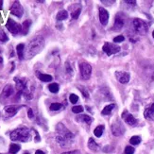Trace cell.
<instances>
[{
  "label": "cell",
  "instance_id": "cell-1",
  "mask_svg": "<svg viewBox=\"0 0 154 154\" xmlns=\"http://www.w3.org/2000/svg\"><path fill=\"white\" fill-rule=\"evenodd\" d=\"M56 131H57L56 141L63 148L65 147L67 144H69L73 140V138H74L73 133L66 127H64V125H63L62 123H59L57 125Z\"/></svg>",
  "mask_w": 154,
  "mask_h": 154
},
{
  "label": "cell",
  "instance_id": "cell-2",
  "mask_svg": "<svg viewBox=\"0 0 154 154\" xmlns=\"http://www.w3.org/2000/svg\"><path fill=\"white\" fill-rule=\"evenodd\" d=\"M44 46V39L42 36H36L27 44V48L26 51V55L27 58H32L35 55L40 53Z\"/></svg>",
  "mask_w": 154,
  "mask_h": 154
},
{
  "label": "cell",
  "instance_id": "cell-3",
  "mask_svg": "<svg viewBox=\"0 0 154 154\" xmlns=\"http://www.w3.org/2000/svg\"><path fill=\"white\" fill-rule=\"evenodd\" d=\"M11 139L13 141H20V142H27L30 139L31 134L30 129L27 127H20L14 129L10 134Z\"/></svg>",
  "mask_w": 154,
  "mask_h": 154
},
{
  "label": "cell",
  "instance_id": "cell-4",
  "mask_svg": "<svg viewBox=\"0 0 154 154\" xmlns=\"http://www.w3.org/2000/svg\"><path fill=\"white\" fill-rule=\"evenodd\" d=\"M132 25H133V28H134V30L138 34H140V35L147 34V32L148 30V24L144 21V20L139 19V18L133 19Z\"/></svg>",
  "mask_w": 154,
  "mask_h": 154
},
{
  "label": "cell",
  "instance_id": "cell-5",
  "mask_svg": "<svg viewBox=\"0 0 154 154\" xmlns=\"http://www.w3.org/2000/svg\"><path fill=\"white\" fill-rule=\"evenodd\" d=\"M6 27L7 30H9L11 33H13V35H16L22 32V26L19 25L18 23H16L14 20H13L11 18L8 19V21L6 23Z\"/></svg>",
  "mask_w": 154,
  "mask_h": 154
},
{
  "label": "cell",
  "instance_id": "cell-6",
  "mask_svg": "<svg viewBox=\"0 0 154 154\" xmlns=\"http://www.w3.org/2000/svg\"><path fill=\"white\" fill-rule=\"evenodd\" d=\"M79 72H80V76H82V79L87 80L90 79V77H91L92 66L89 63H82L79 64Z\"/></svg>",
  "mask_w": 154,
  "mask_h": 154
},
{
  "label": "cell",
  "instance_id": "cell-7",
  "mask_svg": "<svg viewBox=\"0 0 154 154\" xmlns=\"http://www.w3.org/2000/svg\"><path fill=\"white\" fill-rule=\"evenodd\" d=\"M111 128H112L113 134L115 136H121V135H123L125 132V127H124V125L121 123L120 120L116 119L115 122H113Z\"/></svg>",
  "mask_w": 154,
  "mask_h": 154
},
{
  "label": "cell",
  "instance_id": "cell-8",
  "mask_svg": "<svg viewBox=\"0 0 154 154\" xmlns=\"http://www.w3.org/2000/svg\"><path fill=\"white\" fill-rule=\"evenodd\" d=\"M102 50H103L108 56H111V55L118 53V52L120 51V47H119L118 46H116L115 44L106 42V43L104 44L103 47H102Z\"/></svg>",
  "mask_w": 154,
  "mask_h": 154
},
{
  "label": "cell",
  "instance_id": "cell-9",
  "mask_svg": "<svg viewBox=\"0 0 154 154\" xmlns=\"http://www.w3.org/2000/svg\"><path fill=\"white\" fill-rule=\"evenodd\" d=\"M10 11H11V14L16 16V17H18V18H21L23 16V13H24L23 7L21 4H20V2H18V1H14L13 4H11Z\"/></svg>",
  "mask_w": 154,
  "mask_h": 154
},
{
  "label": "cell",
  "instance_id": "cell-10",
  "mask_svg": "<svg viewBox=\"0 0 154 154\" xmlns=\"http://www.w3.org/2000/svg\"><path fill=\"white\" fill-rule=\"evenodd\" d=\"M125 25V16L123 13H117L115 19V24H113V30L118 31L120 30H122L123 27Z\"/></svg>",
  "mask_w": 154,
  "mask_h": 154
},
{
  "label": "cell",
  "instance_id": "cell-11",
  "mask_svg": "<svg viewBox=\"0 0 154 154\" xmlns=\"http://www.w3.org/2000/svg\"><path fill=\"white\" fill-rule=\"evenodd\" d=\"M13 87L11 86V84H8V85H6L5 87H4V89H3V91H2V93H1V96H0V100L3 101L4 100H6V99H8L9 98H11V96L13 95Z\"/></svg>",
  "mask_w": 154,
  "mask_h": 154
},
{
  "label": "cell",
  "instance_id": "cell-12",
  "mask_svg": "<svg viewBox=\"0 0 154 154\" xmlns=\"http://www.w3.org/2000/svg\"><path fill=\"white\" fill-rule=\"evenodd\" d=\"M115 77H116V79L122 84L128 83L129 82V78H131V76H129V73L124 72V71H116Z\"/></svg>",
  "mask_w": 154,
  "mask_h": 154
},
{
  "label": "cell",
  "instance_id": "cell-13",
  "mask_svg": "<svg viewBox=\"0 0 154 154\" xmlns=\"http://www.w3.org/2000/svg\"><path fill=\"white\" fill-rule=\"evenodd\" d=\"M122 118L124 119V121L126 122L129 126H135L137 124V120L135 119V117L132 115H131L127 110L124 111L122 113Z\"/></svg>",
  "mask_w": 154,
  "mask_h": 154
},
{
  "label": "cell",
  "instance_id": "cell-14",
  "mask_svg": "<svg viewBox=\"0 0 154 154\" xmlns=\"http://www.w3.org/2000/svg\"><path fill=\"white\" fill-rule=\"evenodd\" d=\"M99 21L103 26H106L109 21V13L102 7L99 8Z\"/></svg>",
  "mask_w": 154,
  "mask_h": 154
},
{
  "label": "cell",
  "instance_id": "cell-15",
  "mask_svg": "<svg viewBox=\"0 0 154 154\" xmlns=\"http://www.w3.org/2000/svg\"><path fill=\"white\" fill-rule=\"evenodd\" d=\"M14 82L16 84V88H17V91L22 93L25 92L27 89V80L25 79H20L18 78H14Z\"/></svg>",
  "mask_w": 154,
  "mask_h": 154
},
{
  "label": "cell",
  "instance_id": "cell-16",
  "mask_svg": "<svg viewBox=\"0 0 154 154\" xmlns=\"http://www.w3.org/2000/svg\"><path fill=\"white\" fill-rule=\"evenodd\" d=\"M20 109L19 106H15V105H8V106H5L4 108V112L6 113V115L8 117H11L16 115V113L18 112V110Z\"/></svg>",
  "mask_w": 154,
  "mask_h": 154
},
{
  "label": "cell",
  "instance_id": "cell-17",
  "mask_svg": "<svg viewBox=\"0 0 154 154\" xmlns=\"http://www.w3.org/2000/svg\"><path fill=\"white\" fill-rule=\"evenodd\" d=\"M36 76H37V78L42 80L44 82H51L53 78H52V76L50 75H47V74H43V73H40L39 71L36 72Z\"/></svg>",
  "mask_w": 154,
  "mask_h": 154
},
{
  "label": "cell",
  "instance_id": "cell-18",
  "mask_svg": "<svg viewBox=\"0 0 154 154\" xmlns=\"http://www.w3.org/2000/svg\"><path fill=\"white\" fill-rule=\"evenodd\" d=\"M144 116L147 119H151L154 116V102L150 107L147 108L144 112Z\"/></svg>",
  "mask_w": 154,
  "mask_h": 154
},
{
  "label": "cell",
  "instance_id": "cell-19",
  "mask_svg": "<svg viewBox=\"0 0 154 154\" xmlns=\"http://www.w3.org/2000/svg\"><path fill=\"white\" fill-rule=\"evenodd\" d=\"M88 148L89 149H91L92 151H98L99 150V146L98 143H96V141L93 139V138H90L88 141Z\"/></svg>",
  "mask_w": 154,
  "mask_h": 154
},
{
  "label": "cell",
  "instance_id": "cell-20",
  "mask_svg": "<svg viewBox=\"0 0 154 154\" xmlns=\"http://www.w3.org/2000/svg\"><path fill=\"white\" fill-rule=\"evenodd\" d=\"M115 104H113V103L107 105V106H105V107L103 108V110L101 111V115H110V113L113 112V109H115Z\"/></svg>",
  "mask_w": 154,
  "mask_h": 154
},
{
  "label": "cell",
  "instance_id": "cell-21",
  "mask_svg": "<svg viewBox=\"0 0 154 154\" xmlns=\"http://www.w3.org/2000/svg\"><path fill=\"white\" fill-rule=\"evenodd\" d=\"M16 52H17V55L19 57L20 60L24 59V52H25V44H19L17 46H16Z\"/></svg>",
  "mask_w": 154,
  "mask_h": 154
},
{
  "label": "cell",
  "instance_id": "cell-22",
  "mask_svg": "<svg viewBox=\"0 0 154 154\" xmlns=\"http://www.w3.org/2000/svg\"><path fill=\"white\" fill-rule=\"evenodd\" d=\"M78 120L80 121V122H84V123H86L87 125H90L92 123V117L90 115H79L78 116Z\"/></svg>",
  "mask_w": 154,
  "mask_h": 154
},
{
  "label": "cell",
  "instance_id": "cell-23",
  "mask_svg": "<svg viewBox=\"0 0 154 154\" xmlns=\"http://www.w3.org/2000/svg\"><path fill=\"white\" fill-rule=\"evenodd\" d=\"M67 17H68V13L66 11H60L59 13H58V14H57V16H56V18H57V20L58 21H63V20H65V19H67Z\"/></svg>",
  "mask_w": 154,
  "mask_h": 154
},
{
  "label": "cell",
  "instance_id": "cell-24",
  "mask_svg": "<svg viewBox=\"0 0 154 154\" xmlns=\"http://www.w3.org/2000/svg\"><path fill=\"white\" fill-rule=\"evenodd\" d=\"M30 26H31V21H30V20H26V21L23 23V25H22V33L24 35L27 33V31H28V30H30Z\"/></svg>",
  "mask_w": 154,
  "mask_h": 154
},
{
  "label": "cell",
  "instance_id": "cell-25",
  "mask_svg": "<svg viewBox=\"0 0 154 154\" xmlns=\"http://www.w3.org/2000/svg\"><path fill=\"white\" fill-rule=\"evenodd\" d=\"M104 129H105L104 125H98V126L95 129V131H94V134H95L96 137H101V135L103 134Z\"/></svg>",
  "mask_w": 154,
  "mask_h": 154
},
{
  "label": "cell",
  "instance_id": "cell-26",
  "mask_svg": "<svg viewBox=\"0 0 154 154\" xmlns=\"http://www.w3.org/2000/svg\"><path fill=\"white\" fill-rule=\"evenodd\" d=\"M80 13H82V7H79L78 9H76L72 11V13H71V17L73 20H76V19H78L79 18V16L80 14Z\"/></svg>",
  "mask_w": 154,
  "mask_h": 154
},
{
  "label": "cell",
  "instance_id": "cell-27",
  "mask_svg": "<svg viewBox=\"0 0 154 154\" xmlns=\"http://www.w3.org/2000/svg\"><path fill=\"white\" fill-rule=\"evenodd\" d=\"M20 150V146L17 144H11L10 146V153L11 154H16Z\"/></svg>",
  "mask_w": 154,
  "mask_h": 154
},
{
  "label": "cell",
  "instance_id": "cell-28",
  "mask_svg": "<svg viewBox=\"0 0 154 154\" xmlns=\"http://www.w3.org/2000/svg\"><path fill=\"white\" fill-rule=\"evenodd\" d=\"M48 89H49V91L51 92V93H58L59 92V89H60V87H59V84L58 83H51L49 86H48Z\"/></svg>",
  "mask_w": 154,
  "mask_h": 154
},
{
  "label": "cell",
  "instance_id": "cell-29",
  "mask_svg": "<svg viewBox=\"0 0 154 154\" xmlns=\"http://www.w3.org/2000/svg\"><path fill=\"white\" fill-rule=\"evenodd\" d=\"M8 41H9V37H8L7 34L2 30H0V42H1V43H6Z\"/></svg>",
  "mask_w": 154,
  "mask_h": 154
},
{
  "label": "cell",
  "instance_id": "cell-30",
  "mask_svg": "<svg viewBox=\"0 0 154 154\" xmlns=\"http://www.w3.org/2000/svg\"><path fill=\"white\" fill-rule=\"evenodd\" d=\"M141 142V137L140 136H132L131 140H129V143H131V145H138L140 144Z\"/></svg>",
  "mask_w": 154,
  "mask_h": 154
},
{
  "label": "cell",
  "instance_id": "cell-31",
  "mask_svg": "<svg viewBox=\"0 0 154 154\" xmlns=\"http://www.w3.org/2000/svg\"><path fill=\"white\" fill-rule=\"evenodd\" d=\"M62 107H63V105L60 104V103L54 102V103H51V105H50V110L51 111H58V110H60V109H62Z\"/></svg>",
  "mask_w": 154,
  "mask_h": 154
},
{
  "label": "cell",
  "instance_id": "cell-32",
  "mask_svg": "<svg viewBox=\"0 0 154 154\" xmlns=\"http://www.w3.org/2000/svg\"><path fill=\"white\" fill-rule=\"evenodd\" d=\"M72 112L74 113H80L83 112V107L79 105V106H74L72 108Z\"/></svg>",
  "mask_w": 154,
  "mask_h": 154
},
{
  "label": "cell",
  "instance_id": "cell-33",
  "mask_svg": "<svg viewBox=\"0 0 154 154\" xmlns=\"http://www.w3.org/2000/svg\"><path fill=\"white\" fill-rule=\"evenodd\" d=\"M69 100H70V102L72 104H76L79 100V96L77 95H75V94H71L70 96H69Z\"/></svg>",
  "mask_w": 154,
  "mask_h": 154
},
{
  "label": "cell",
  "instance_id": "cell-34",
  "mask_svg": "<svg viewBox=\"0 0 154 154\" xmlns=\"http://www.w3.org/2000/svg\"><path fill=\"white\" fill-rule=\"evenodd\" d=\"M124 40H125V37L123 35H118V36H116V37L113 38V42H115V44L122 43V42H124Z\"/></svg>",
  "mask_w": 154,
  "mask_h": 154
},
{
  "label": "cell",
  "instance_id": "cell-35",
  "mask_svg": "<svg viewBox=\"0 0 154 154\" xmlns=\"http://www.w3.org/2000/svg\"><path fill=\"white\" fill-rule=\"evenodd\" d=\"M79 89V91L82 93V95H83L84 98H89V96H90V95H89V92H88V90H86V89H85L83 86H80Z\"/></svg>",
  "mask_w": 154,
  "mask_h": 154
},
{
  "label": "cell",
  "instance_id": "cell-36",
  "mask_svg": "<svg viewBox=\"0 0 154 154\" xmlns=\"http://www.w3.org/2000/svg\"><path fill=\"white\" fill-rule=\"evenodd\" d=\"M134 153V148L131 147V146H128L125 148V154H133Z\"/></svg>",
  "mask_w": 154,
  "mask_h": 154
},
{
  "label": "cell",
  "instance_id": "cell-37",
  "mask_svg": "<svg viewBox=\"0 0 154 154\" xmlns=\"http://www.w3.org/2000/svg\"><path fill=\"white\" fill-rule=\"evenodd\" d=\"M65 68H66V72L68 73V74H70V75L73 74V69H72L71 65H70V64L68 63H65Z\"/></svg>",
  "mask_w": 154,
  "mask_h": 154
},
{
  "label": "cell",
  "instance_id": "cell-38",
  "mask_svg": "<svg viewBox=\"0 0 154 154\" xmlns=\"http://www.w3.org/2000/svg\"><path fill=\"white\" fill-rule=\"evenodd\" d=\"M27 116L30 119H33L34 118V113H33V111H32V109H28L27 110Z\"/></svg>",
  "mask_w": 154,
  "mask_h": 154
},
{
  "label": "cell",
  "instance_id": "cell-39",
  "mask_svg": "<svg viewBox=\"0 0 154 154\" xmlns=\"http://www.w3.org/2000/svg\"><path fill=\"white\" fill-rule=\"evenodd\" d=\"M62 154H80L79 150H73V151H67V152H63Z\"/></svg>",
  "mask_w": 154,
  "mask_h": 154
},
{
  "label": "cell",
  "instance_id": "cell-40",
  "mask_svg": "<svg viewBox=\"0 0 154 154\" xmlns=\"http://www.w3.org/2000/svg\"><path fill=\"white\" fill-rule=\"evenodd\" d=\"M125 3H127L129 5H131V6H136V1H125Z\"/></svg>",
  "mask_w": 154,
  "mask_h": 154
},
{
  "label": "cell",
  "instance_id": "cell-41",
  "mask_svg": "<svg viewBox=\"0 0 154 154\" xmlns=\"http://www.w3.org/2000/svg\"><path fill=\"white\" fill-rule=\"evenodd\" d=\"M35 154H46L44 151H42V150H37L35 152Z\"/></svg>",
  "mask_w": 154,
  "mask_h": 154
},
{
  "label": "cell",
  "instance_id": "cell-42",
  "mask_svg": "<svg viewBox=\"0 0 154 154\" xmlns=\"http://www.w3.org/2000/svg\"><path fill=\"white\" fill-rule=\"evenodd\" d=\"M2 6H3V1L2 0H0V11H1V9H2Z\"/></svg>",
  "mask_w": 154,
  "mask_h": 154
},
{
  "label": "cell",
  "instance_id": "cell-43",
  "mask_svg": "<svg viewBox=\"0 0 154 154\" xmlns=\"http://www.w3.org/2000/svg\"><path fill=\"white\" fill-rule=\"evenodd\" d=\"M3 63V58L2 57H0V63Z\"/></svg>",
  "mask_w": 154,
  "mask_h": 154
},
{
  "label": "cell",
  "instance_id": "cell-44",
  "mask_svg": "<svg viewBox=\"0 0 154 154\" xmlns=\"http://www.w3.org/2000/svg\"><path fill=\"white\" fill-rule=\"evenodd\" d=\"M152 37L154 38V30H153V32H152Z\"/></svg>",
  "mask_w": 154,
  "mask_h": 154
},
{
  "label": "cell",
  "instance_id": "cell-45",
  "mask_svg": "<svg viewBox=\"0 0 154 154\" xmlns=\"http://www.w3.org/2000/svg\"><path fill=\"white\" fill-rule=\"evenodd\" d=\"M24 154H30V153H27V152H26V153H24Z\"/></svg>",
  "mask_w": 154,
  "mask_h": 154
},
{
  "label": "cell",
  "instance_id": "cell-46",
  "mask_svg": "<svg viewBox=\"0 0 154 154\" xmlns=\"http://www.w3.org/2000/svg\"><path fill=\"white\" fill-rule=\"evenodd\" d=\"M0 154H3V153H0Z\"/></svg>",
  "mask_w": 154,
  "mask_h": 154
}]
</instances>
